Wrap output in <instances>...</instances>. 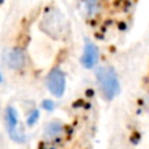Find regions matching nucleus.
<instances>
[{"label": "nucleus", "instance_id": "obj_1", "mask_svg": "<svg viewBox=\"0 0 149 149\" xmlns=\"http://www.w3.org/2000/svg\"><path fill=\"white\" fill-rule=\"evenodd\" d=\"M97 82L102 95L106 100H113L119 92V81L115 71L111 67H100L95 72Z\"/></svg>", "mask_w": 149, "mask_h": 149}, {"label": "nucleus", "instance_id": "obj_2", "mask_svg": "<svg viewBox=\"0 0 149 149\" xmlns=\"http://www.w3.org/2000/svg\"><path fill=\"white\" fill-rule=\"evenodd\" d=\"M41 28V30L46 31L49 36L54 37V38H59V37L64 36V31L67 30L65 18L59 10H51L45 16Z\"/></svg>", "mask_w": 149, "mask_h": 149}, {"label": "nucleus", "instance_id": "obj_3", "mask_svg": "<svg viewBox=\"0 0 149 149\" xmlns=\"http://www.w3.org/2000/svg\"><path fill=\"white\" fill-rule=\"evenodd\" d=\"M47 88L55 97H62L65 90V76L62 70L52 68L47 74Z\"/></svg>", "mask_w": 149, "mask_h": 149}, {"label": "nucleus", "instance_id": "obj_4", "mask_svg": "<svg viewBox=\"0 0 149 149\" xmlns=\"http://www.w3.org/2000/svg\"><path fill=\"white\" fill-rule=\"evenodd\" d=\"M4 63L9 70L20 71L26 64V55L21 49H10L5 52Z\"/></svg>", "mask_w": 149, "mask_h": 149}, {"label": "nucleus", "instance_id": "obj_5", "mask_svg": "<svg viewBox=\"0 0 149 149\" xmlns=\"http://www.w3.org/2000/svg\"><path fill=\"white\" fill-rule=\"evenodd\" d=\"M98 60V50L93 43H86L84 49V54L81 58V63L85 68H93Z\"/></svg>", "mask_w": 149, "mask_h": 149}, {"label": "nucleus", "instance_id": "obj_6", "mask_svg": "<svg viewBox=\"0 0 149 149\" xmlns=\"http://www.w3.org/2000/svg\"><path fill=\"white\" fill-rule=\"evenodd\" d=\"M5 122H7V126L9 128L10 132L15 131L16 124H17V115H16V111L12 107L7 109V114H5Z\"/></svg>", "mask_w": 149, "mask_h": 149}, {"label": "nucleus", "instance_id": "obj_7", "mask_svg": "<svg viewBox=\"0 0 149 149\" xmlns=\"http://www.w3.org/2000/svg\"><path fill=\"white\" fill-rule=\"evenodd\" d=\"M60 131H62V126H60L59 123H56V122H54V123H50L49 126L46 127V131H45V134H46L47 137H50V139H54V137H56L58 135L60 134Z\"/></svg>", "mask_w": 149, "mask_h": 149}]
</instances>
